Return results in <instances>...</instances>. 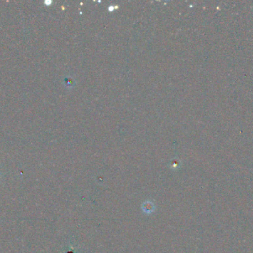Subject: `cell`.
Segmentation results:
<instances>
[{"label": "cell", "mask_w": 253, "mask_h": 253, "mask_svg": "<svg viewBox=\"0 0 253 253\" xmlns=\"http://www.w3.org/2000/svg\"><path fill=\"white\" fill-rule=\"evenodd\" d=\"M153 209H154V206H153V204L151 203V202L148 201L147 203H144V210L145 212H151L153 210Z\"/></svg>", "instance_id": "obj_1"}]
</instances>
